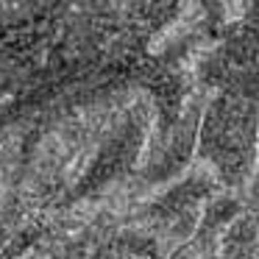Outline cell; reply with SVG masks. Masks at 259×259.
Here are the masks:
<instances>
[{
    "mask_svg": "<svg viewBox=\"0 0 259 259\" xmlns=\"http://www.w3.org/2000/svg\"><path fill=\"white\" fill-rule=\"evenodd\" d=\"M170 259H198V253H195V240L184 242V245H181L176 253H170Z\"/></svg>",
    "mask_w": 259,
    "mask_h": 259,
    "instance_id": "6da1fadb",
    "label": "cell"
},
{
    "mask_svg": "<svg viewBox=\"0 0 259 259\" xmlns=\"http://www.w3.org/2000/svg\"><path fill=\"white\" fill-rule=\"evenodd\" d=\"M256 153H259V145H256ZM256 173H259V159H256Z\"/></svg>",
    "mask_w": 259,
    "mask_h": 259,
    "instance_id": "7a4b0ae2",
    "label": "cell"
}]
</instances>
